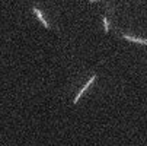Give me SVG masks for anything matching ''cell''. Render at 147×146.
Segmentation results:
<instances>
[{"mask_svg": "<svg viewBox=\"0 0 147 146\" xmlns=\"http://www.w3.org/2000/svg\"><path fill=\"white\" fill-rule=\"evenodd\" d=\"M32 12H34V13H35L36 16H38V19L41 20V24H42V25H44L45 28H50V25H48V22H47V20H45V18H44L42 12H41V10H39L38 7H34V9H32Z\"/></svg>", "mask_w": 147, "mask_h": 146, "instance_id": "7a4b0ae2", "label": "cell"}, {"mask_svg": "<svg viewBox=\"0 0 147 146\" xmlns=\"http://www.w3.org/2000/svg\"><path fill=\"white\" fill-rule=\"evenodd\" d=\"M103 26H105V32H108V19L107 18H103Z\"/></svg>", "mask_w": 147, "mask_h": 146, "instance_id": "277c9868", "label": "cell"}, {"mask_svg": "<svg viewBox=\"0 0 147 146\" xmlns=\"http://www.w3.org/2000/svg\"><path fill=\"white\" fill-rule=\"evenodd\" d=\"M95 79H96V75H92V76H90V79L88 80V83H86V85H85V86H83V88H82V91H80V92H79V94L76 95V98H74V104H77V102H79V99H80V96H82L83 94H85V92H86V89H88V88H89V86L92 85V83L95 82Z\"/></svg>", "mask_w": 147, "mask_h": 146, "instance_id": "6da1fadb", "label": "cell"}, {"mask_svg": "<svg viewBox=\"0 0 147 146\" xmlns=\"http://www.w3.org/2000/svg\"><path fill=\"white\" fill-rule=\"evenodd\" d=\"M125 39H128V41H133V43H138V44H146L147 45V39L144 38H136V37H130V35H122Z\"/></svg>", "mask_w": 147, "mask_h": 146, "instance_id": "3957f363", "label": "cell"}, {"mask_svg": "<svg viewBox=\"0 0 147 146\" xmlns=\"http://www.w3.org/2000/svg\"><path fill=\"white\" fill-rule=\"evenodd\" d=\"M93 2H96V0H90V3H93Z\"/></svg>", "mask_w": 147, "mask_h": 146, "instance_id": "5b68a950", "label": "cell"}]
</instances>
